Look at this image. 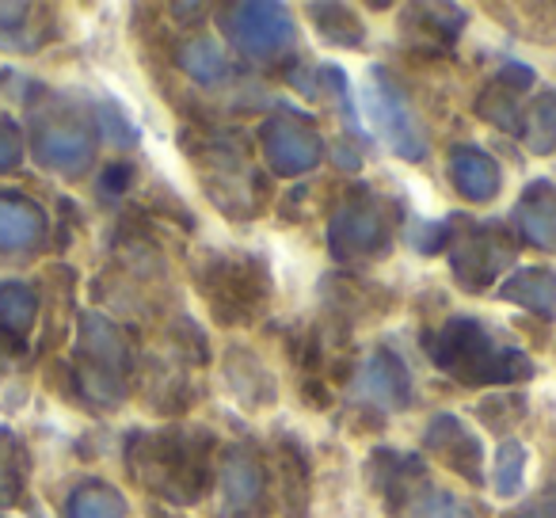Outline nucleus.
Here are the masks:
<instances>
[{
  "mask_svg": "<svg viewBox=\"0 0 556 518\" xmlns=\"http://www.w3.org/2000/svg\"><path fill=\"white\" fill-rule=\"evenodd\" d=\"M278 469H282V518H305L309 515V457L302 454L294 439L278 442Z\"/></svg>",
  "mask_w": 556,
  "mask_h": 518,
  "instance_id": "aec40b11",
  "label": "nucleus"
},
{
  "mask_svg": "<svg viewBox=\"0 0 556 518\" xmlns=\"http://www.w3.org/2000/svg\"><path fill=\"white\" fill-rule=\"evenodd\" d=\"M47 240V214L27 194H0V252H35Z\"/></svg>",
  "mask_w": 556,
  "mask_h": 518,
  "instance_id": "dca6fc26",
  "label": "nucleus"
},
{
  "mask_svg": "<svg viewBox=\"0 0 556 518\" xmlns=\"http://www.w3.org/2000/svg\"><path fill=\"white\" fill-rule=\"evenodd\" d=\"M225 386L237 401H244L248 408H267L278 396V386L270 378V370L244 348H232L225 355Z\"/></svg>",
  "mask_w": 556,
  "mask_h": 518,
  "instance_id": "a211bd4d",
  "label": "nucleus"
},
{
  "mask_svg": "<svg viewBox=\"0 0 556 518\" xmlns=\"http://www.w3.org/2000/svg\"><path fill=\"white\" fill-rule=\"evenodd\" d=\"M134 366L130 336L103 313H85L77 332V386L100 408L126 401V378Z\"/></svg>",
  "mask_w": 556,
  "mask_h": 518,
  "instance_id": "39448f33",
  "label": "nucleus"
},
{
  "mask_svg": "<svg viewBox=\"0 0 556 518\" xmlns=\"http://www.w3.org/2000/svg\"><path fill=\"white\" fill-rule=\"evenodd\" d=\"M408 16H412V27H416V31H427V42H424L427 50L450 47L465 27V12L457 9V4H419V9H412Z\"/></svg>",
  "mask_w": 556,
  "mask_h": 518,
  "instance_id": "bb28decb",
  "label": "nucleus"
},
{
  "mask_svg": "<svg viewBox=\"0 0 556 518\" xmlns=\"http://www.w3.org/2000/svg\"><path fill=\"white\" fill-rule=\"evenodd\" d=\"M217 439L202 427H164V431L130 434L126 465L161 500L191 507L214 480Z\"/></svg>",
  "mask_w": 556,
  "mask_h": 518,
  "instance_id": "f257e3e1",
  "label": "nucleus"
},
{
  "mask_svg": "<svg viewBox=\"0 0 556 518\" xmlns=\"http://www.w3.org/2000/svg\"><path fill=\"white\" fill-rule=\"evenodd\" d=\"M20 161H24V134L12 118H0V176L16 172Z\"/></svg>",
  "mask_w": 556,
  "mask_h": 518,
  "instance_id": "2f4dec72",
  "label": "nucleus"
},
{
  "mask_svg": "<svg viewBox=\"0 0 556 518\" xmlns=\"http://www.w3.org/2000/svg\"><path fill=\"white\" fill-rule=\"evenodd\" d=\"M515 229L541 252H556V184L533 179L515 206Z\"/></svg>",
  "mask_w": 556,
  "mask_h": 518,
  "instance_id": "2eb2a0df",
  "label": "nucleus"
},
{
  "mask_svg": "<svg viewBox=\"0 0 556 518\" xmlns=\"http://www.w3.org/2000/svg\"><path fill=\"white\" fill-rule=\"evenodd\" d=\"M222 35L232 50L248 58H275L294 42V20L282 4L270 0H240L217 12Z\"/></svg>",
  "mask_w": 556,
  "mask_h": 518,
  "instance_id": "0eeeda50",
  "label": "nucleus"
},
{
  "mask_svg": "<svg viewBox=\"0 0 556 518\" xmlns=\"http://www.w3.org/2000/svg\"><path fill=\"white\" fill-rule=\"evenodd\" d=\"M404 507H408V518H472V503L457 500L454 492H442V488H424Z\"/></svg>",
  "mask_w": 556,
  "mask_h": 518,
  "instance_id": "7c9ffc66",
  "label": "nucleus"
},
{
  "mask_svg": "<svg viewBox=\"0 0 556 518\" xmlns=\"http://www.w3.org/2000/svg\"><path fill=\"white\" fill-rule=\"evenodd\" d=\"M328 244H332V255L340 264L386 255L393 244V222H389V210L381 206V199L358 194V199L343 202L328 225Z\"/></svg>",
  "mask_w": 556,
  "mask_h": 518,
  "instance_id": "6e6552de",
  "label": "nucleus"
},
{
  "mask_svg": "<svg viewBox=\"0 0 556 518\" xmlns=\"http://www.w3.org/2000/svg\"><path fill=\"white\" fill-rule=\"evenodd\" d=\"M260 149L278 176H305L325 156V141H320L317 126L294 111H278L260 126Z\"/></svg>",
  "mask_w": 556,
  "mask_h": 518,
  "instance_id": "9d476101",
  "label": "nucleus"
},
{
  "mask_svg": "<svg viewBox=\"0 0 556 518\" xmlns=\"http://www.w3.org/2000/svg\"><path fill=\"white\" fill-rule=\"evenodd\" d=\"M27 16H31V4H0V31L24 27Z\"/></svg>",
  "mask_w": 556,
  "mask_h": 518,
  "instance_id": "e433bc0d",
  "label": "nucleus"
},
{
  "mask_svg": "<svg viewBox=\"0 0 556 518\" xmlns=\"http://www.w3.org/2000/svg\"><path fill=\"white\" fill-rule=\"evenodd\" d=\"M518 518H556V510L553 507H533V510H526V515H518Z\"/></svg>",
  "mask_w": 556,
  "mask_h": 518,
  "instance_id": "58836bf2",
  "label": "nucleus"
},
{
  "mask_svg": "<svg viewBox=\"0 0 556 518\" xmlns=\"http://www.w3.org/2000/svg\"><path fill=\"white\" fill-rule=\"evenodd\" d=\"M130 179H134V168H130V164H111V168L103 172L100 191H103V194H118V191H126V187H130Z\"/></svg>",
  "mask_w": 556,
  "mask_h": 518,
  "instance_id": "c9c22d12",
  "label": "nucleus"
},
{
  "mask_svg": "<svg viewBox=\"0 0 556 518\" xmlns=\"http://www.w3.org/2000/svg\"><path fill=\"white\" fill-rule=\"evenodd\" d=\"M210 317L225 328H244L263 313L270 298L267 264L244 252H210L194 271Z\"/></svg>",
  "mask_w": 556,
  "mask_h": 518,
  "instance_id": "20e7f679",
  "label": "nucleus"
},
{
  "mask_svg": "<svg viewBox=\"0 0 556 518\" xmlns=\"http://www.w3.org/2000/svg\"><path fill=\"white\" fill-rule=\"evenodd\" d=\"M27 484V454L24 442L0 427V507H16Z\"/></svg>",
  "mask_w": 556,
  "mask_h": 518,
  "instance_id": "cd10ccee",
  "label": "nucleus"
},
{
  "mask_svg": "<svg viewBox=\"0 0 556 518\" xmlns=\"http://www.w3.org/2000/svg\"><path fill=\"white\" fill-rule=\"evenodd\" d=\"M522 146L538 156L556 153V92H538L522 108Z\"/></svg>",
  "mask_w": 556,
  "mask_h": 518,
  "instance_id": "393cba45",
  "label": "nucleus"
},
{
  "mask_svg": "<svg viewBox=\"0 0 556 518\" xmlns=\"http://www.w3.org/2000/svg\"><path fill=\"white\" fill-rule=\"evenodd\" d=\"M176 65L194 80V85H206V88L229 80V73H232L225 50L210 39H187L184 47L176 50Z\"/></svg>",
  "mask_w": 556,
  "mask_h": 518,
  "instance_id": "5701e85b",
  "label": "nucleus"
},
{
  "mask_svg": "<svg viewBox=\"0 0 556 518\" xmlns=\"http://www.w3.org/2000/svg\"><path fill=\"white\" fill-rule=\"evenodd\" d=\"M184 149L202 168V187L217 210H225L229 217L260 214L267 179L260 176V168H252L244 141H232L222 130H187Z\"/></svg>",
  "mask_w": 556,
  "mask_h": 518,
  "instance_id": "7ed1b4c3",
  "label": "nucleus"
},
{
  "mask_svg": "<svg viewBox=\"0 0 556 518\" xmlns=\"http://www.w3.org/2000/svg\"><path fill=\"white\" fill-rule=\"evenodd\" d=\"M522 472H526V446L518 439H503L495 450V495L510 500V495L522 492Z\"/></svg>",
  "mask_w": 556,
  "mask_h": 518,
  "instance_id": "c756f323",
  "label": "nucleus"
},
{
  "mask_svg": "<svg viewBox=\"0 0 556 518\" xmlns=\"http://www.w3.org/2000/svg\"><path fill=\"white\" fill-rule=\"evenodd\" d=\"M507 408L515 412V408H526L522 404V396H500V401H484L480 404V416H484V424L488 427H495V431H507V427H515L518 419H510L507 416Z\"/></svg>",
  "mask_w": 556,
  "mask_h": 518,
  "instance_id": "473e14b6",
  "label": "nucleus"
},
{
  "mask_svg": "<svg viewBox=\"0 0 556 518\" xmlns=\"http://www.w3.org/2000/svg\"><path fill=\"white\" fill-rule=\"evenodd\" d=\"M100 126H103V138L115 141V146H130V141L138 138V130H134V126L123 118V111H115V108L100 111Z\"/></svg>",
  "mask_w": 556,
  "mask_h": 518,
  "instance_id": "72a5a7b5",
  "label": "nucleus"
},
{
  "mask_svg": "<svg viewBox=\"0 0 556 518\" xmlns=\"http://www.w3.org/2000/svg\"><path fill=\"white\" fill-rule=\"evenodd\" d=\"M424 446L431 450L446 469H454L457 477L472 480V484L484 480L480 477V469H484V450H480V439L462 424V419L450 416V412H442V416H434L431 424H427Z\"/></svg>",
  "mask_w": 556,
  "mask_h": 518,
  "instance_id": "ddd939ff",
  "label": "nucleus"
},
{
  "mask_svg": "<svg viewBox=\"0 0 556 518\" xmlns=\"http://www.w3.org/2000/svg\"><path fill=\"white\" fill-rule=\"evenodd\" d=\"M518 92H522V88L495 77L492 85L477 96V115L484 118V123L500 126L503 134H518L522 130V103H518Z\"/></svg>",
  "mask_w": 556,
  "mask_h": 518,
  "instance_id": "a878e982",
  "label": "nucleus"
},
{
  "mask_svg": "<svg viewBox=\"0 0 556 518\" xmlns=\"http://www.w3.org/2000/svg\"><path fill=\"white\" fill-rule=\"evenodd\" d=\"M309 16H313V27H317L328 42H336V47H363L366 27L351 9H343V4H313Z\"/></svg>",
  "mask_w": 556,
  "mask_h": 518,
  "instance_id": "c85d7f7f",
  "label": "nucleus"
},
{
  "mask_svg": "<svg viewBox=\"0 0 556 518\" xmlns=\"http://www.w3.org/2000/svg\"><path fill=\"white\" fill-rule=\"evenodd\" d=\"M507 264H515V244L500 225H472L469 232L457 237L454 252H450L454 279L465 290H488Z\"/></svg>",
  "mask_w": 556,
  "mask_h": 518,
  "instance_id": "9b49d317",
  "label": "nucleus"
},
{
  "mask_svg": "<svg viewBox=\"0 0 556 518\" xmlns=\"http://www.w3.org/2000/svg\"><path fill=\"white\" fill-rule=\"evenodd\" d=\"M500 298L522 305V309L538 313L545 320H556V271H548V267H522L507 282H500Z\"/></svg>",
  "mask_w": 556,
  "mask_h": 518,
  "instance_id": "6ab92c4d",
  "label": "nucleus"
},
{
  "mask_svg": "<svg viewBox=\"0 0 556 518\" xmlns=\"http://www.w3.org/2000/svg\"><path fill=\"white\" fill-rule=\"evenodd\" d=\"M358 386H363V396H370L378 408H389V412L408 408V401H412V378L393 351H374V355L366 358Z\"/></svg>",
  "mask_w": 556,
  "mask_h": 518,
  "instance_id": "f3484780",
  "label": "nucleus"
},
{
  "mask_svg": "<svg viewBox=\"0 0 556 518\" xmlns=\"http://www.w3.org/2000/svg\"><path fill=\"white\" fill-rule=\"evenodd\" d=\"M35 317H39V294L35 287L20 279L0 282V336L12 343H24L27 332L35 328Z\"/></svg>",
  "mask_w": 556,
  "mask_h": 518,
  "instance_id": "4be33fe9",
  "label": "nucleus"
},
{
  "mask_svg": "<svg viewBox=\"0 0 556 518\" xmlns=\"http://www.w3.org/2000/svg\"><path fill=\"white\" fill-rule=\"evenodd\" d=\"M363 103H366V115H370L374 130L381 134V141H386L396 156H404V161H424L427 149H431L427 146L424 123H419L416 111L404 100V92L386 73H374L363 92Z\"/></svg>",
  "mask_w": 556,
  "mask_h": 518,
  "instance_id": "1a4fd4ad",
  "label": "nucleus"
},
{
  "mask_svg": "<svg viewBox=\"0 0 556 518\" xmlns=\"http://www.w3.org/2000/svg\"><path fill=\"white\" fill-rule=\"evenodd\" d=\"M16 351H20V343H12V340H4V336H0V378L9 374L12 358H16Z\"/></svg>",
  "mask_w": 556,
  "mask_h": 518,
  "instance_id": "4c0bfd02",
  "label": "nucleus"
},
{
  "mask_svg": "<svg viewBox=\"0 0 556 518\" xmlns=\"http://www.w3.org/2000/svg\"><path fill=\"white\" fill-rule=\"evenodd\" d=\"M65 518H126V500L103 480H85L65 500Z\"/></svg>",
  "mask_w": 556,
  "mask_h": 518,
  "instance_id": "b1692460",
  "label": "nucleus"
},
{
  "mask_svg": "<svg viewBox=\"0 0 556 518\" xmlns=\"http://www.w3.org/2000/svg\"><path fill=\"white\" fill-rule=\"evenodd\" d=\"M450 184L462 199L492 202L503 191V168L477 146H457L450 153Z\"/></svg>",
  "mask_w": 556,
  "mask_h": 518,
  "instance_id": "4468645a",
  "label": "nucleus"
},
{
  "mask_svg": "<svg viewBox=\"0 0 556 518\" xmlns=\"http://www.w3.org/2000/svg\"><path fill=\"white\" fill-rule=\"evenodd\" d=\"M431 363L462 386H515L533 378V363L518 348L500 343L480 320L454 317L431 343Z\"/></svg>",
  "mask_w": 556,
  "mask_h": 518,
  "instance_id": "f03ea898",
  "label": "nucleus"
},
{
  "mask_svg": "<svg viewBox=\"0 0 556 518\" xmlns=\"http://www.w3.org/2000/svg\"><path fill=\"white\" fill-rule=\"evenodd\" d=\"M263 488H267V469L263 462L244 446H229L217 465V503H222L225 518H244L263 503Z\"/></svg>",
  "mask_w": 556,
  "mask_h": 518,
  "instance_id": "f8f14e48",
  "label": "nucleus"
},
{
  "mask_svg": "<svg viewBox=\"0 0 556 518\" xmlns=\"http://www.w3.org/2000/svg\"><path fill=\"white\" fill-rule=\"evenodd\" d=\"M31 156L58 176H85L96 156V130L77 108H39L31 115Z\"/></svg>",
  "mask_w": 556,
  "mask_h": 518,
  "instance_id": "423d86ee",
  "label": "nucleus"
},
{
  "mask_svg": "<svg viewBox=\"0 0 556 518\" xmlns=\"http://www.w3.org/2000/svg\"><path fill=\"white\" fill-rule=\"evenodd\" d=\"M370 472H374V488L389 495V503L404 507L412 500V480H424V465L419 457L396 454V450H378L370 457Z\"/></svg>",
  "mask_w": 556,
  "mask_h": 518,
  "instance_id": "412c9836",
  "label": "nucleus"
},
{
  "mask_svg": "<svg viewBox=\"0 0 556 518\" xmlns=\"http://www.w3.org/2000/svg\"><path fill=\"white\" fill-rule=\"evenodd\" d=\"M408 240L419 248V252H439V248H446L454 237H450V225L424 222V225H416V232H408Z\"/></svg>",
  "mask_w": 556,
  "mask_h": 518,
  "instance_id": "f704fd0d",
  "label": "nucleus"
}]
</instances>
